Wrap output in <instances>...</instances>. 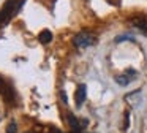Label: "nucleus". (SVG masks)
<instances>
[{
	"label": "nucleus",
	"mask_w": 147,
	"mask_h": 133,
	"mask_svg": "<svg viewBox=\"0 0 147 133\" xmlns=\"http://www.w3.org/2000/svg\"><path fill=\"white\" fill-rule=\"evenodd\" d=\"M86 94H87V87L86 84H79L76 89V94H74V100H76V105L81 106V105L86 101Z\"/></svg>",
	"instance_id": "39448f33"
},
{
	"label": "nucleus",
	"mask_w": 147,
	"mask_h": 133,
	"mask_svg": "<svg viewBox=\"0 0 147 133\" xmlns=\"http://www.w3.org/2000/svg\"><path fill=\"white\" fill-rule=\"evenodd\" d=\"M114 41L115 43H122V41H134V37L130 35V33H122V35H119V37H115Z\"/></svg>",
	"instance_id": "6e6552de"
},
{
	"label": "nucleus",
	"mask_w": 147,
	"mask_h": 133,
	"mask_svg": "<svg viewBox=\"0 0 147 133\" xmlns=\"http://www.w3.org/2000/svg\"><path fill=\"white\" fill-rule=\"evenodd\" d=\"M3 87V81H2V79H0V89Z\"/></svg>",
	"instance_id": "1a4fd4ad"
},
{
	"label": "nucleus",
	"mask_w": 147,
	"mask_h": 133,
	"mask_svg": "<svg viewBox=\"0 0 147 133\" xmlns=\"http://www.w3.org/2000/svg\"><path fill=\"white\" fill-rule=\"evenodd\" d=\"M133 25L139 30H142L144 33H147V16H139V18H134L133 21Z\"/></svg>",
	"instance_id": "423d86ee"
},
{
	"label": "nucleus",
	"mask_w": 147,
	"mask_h": 133,
	"mask_svg": "<svg viewBox=\"0 0 147 133\" xmlns=\"http://www.w3.org/2000/svg\"><path fill=\"white\" fill-rule=\"evenodd\" d=\"M136 76H138V71H136V70H134V68H128L127 71L123 73V75H117V76H115L114 81L117 82L120 87H125V86L130 84V82L133 81Z\"/></svg>",
	"instance_id": "7ed1b4c3"
},
{
	"label": "nucleus",
	"mask_w": 147,
	"mask_h": 133,
	"mask_svg": "<svg viewBox=\"0 0 147 133\" xmlns=\"http://www.w3.org/2000/svg\"><path fill=\"white\" fill-rule=\"evenodd\" d=\"M125 100H127V103H130V106L138 108L141 103H142V92L141 90L131 92V94H128L127 97H125Z\"/></svg>",
	"instance_id": "20e7f679"
},
{
	"label": "nucleus",
	"mask_w": 147,
	"mask_h": 133,
	"mask_svg": "<svg viewBox=\"0 0 147 133\" xmlns=\"http://www.w3.org/2000/svg\"><path fill=\"white\" fill-rule=\"evenodd\" d=\"M73 43L76 48H89L95 43V37L92 33H89V32H81V33H78L74 37Z\"/></svg>",
	"instance_id": "f03ea898"
},
{
	"label": "nucleus",
	"mask_w": 147,
	"mask_h": 133,
	"mask_svg": "<svg viewBox=\"0 0 147 133\" xmlns=\"http://www.w3.org/2000/svg\"><path fill=\"white\" fill-rule=\"evenodd\" d=\"M51 40H52V33H51L49 30H43L41 33H40V41H41L43 44L49 43Z\"/></svg>",
	"instance_id": "0eeeda50"
},
{
	"label": "nucleus",
	"mask_w": 147,
	"mask_h": 133,
	"mask_svg": "<svg viewBox=\"0 0 147 133\" xmlns=\"http://www.w3.org/2000/svg\"><path fill=\"white\" fill-rule=\"evenodd\" d=\"M24 2H26V0H8V2L5 3V6L2 8V11H0V25L7 24V22L21 10V6L24 5Z\"/></svg>",
	"instance_id": "f257e3e1"
}]
</instances>
